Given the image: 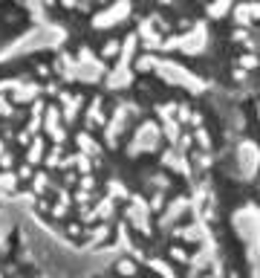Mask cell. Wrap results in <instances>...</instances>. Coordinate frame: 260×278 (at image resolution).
<instances>
[{
    "instance_id": "cell-2",
    "label": "cell",
    "mask_w": 260,
    "mask_h": 278,
    "mask_svg": "<svg viewBox=\"0 0 260 278\" xmlns=\"http://www.w3.org/2000/svg\"><path fill=\"white\" fill-rule=\"evenodd\" d=\"M35 20H38V14L26 3H0V52L23 41L32 32Z\"/></svg>"
},
{
    "instance_id": "cell-1",
    "label": "cell",
    "mask_w": 260,
    "mask_h": 278,
    "mask_svg": "<svg viewBox=\"0 0 260 278\" xmlns=\"http://www.w3.org/2000/svg\"><path fill=\"white\" fill-rule=\"evenodd\" d=\"M0 278H43L26 240L20 238V229L6 220L3 203H0Z\"/></svg>"
}]
</instances>
